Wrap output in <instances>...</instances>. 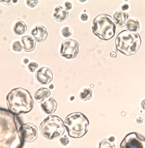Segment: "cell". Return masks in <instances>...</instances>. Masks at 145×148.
Wrapping results in <instances>:
<instances>
[{
	"mask_svg": "<svg viewBox=\"0 0 145 148\" xmlns=\"http://www.w3.org/2000/svg\"><path fill=\"white\" fill-rule=\"evenodd\" d=\"M6 98L9 110L14 114L27 113L33 108V98L27 89L22 88L12 89Z\"/></svg>",
	"mask_w": 145,
	"mask_h": 148,
	"instance_id": "1",
	"label": "cell"
},
{
	"mask_svg": "<svg viewBox=\"0 0 145 148\" xmlns=\"http://www.w3.org/2000/svg\"><path fill=\"white\" fill-rule=\"evenodd\" d=\"M116 49L125 56L134 55L138 52L141 45V39L137 33L123 30L116 39Z\"/></svg>",
	"mask_w": 145,
	"mask_h": 148,
	"instance_id": "2",
	"label": "cell"
},
{
	"mask_svg": "<svg viewBox=\"0 0 145 148\" xmlns=\"http://www.w3.org/2000/svg\"><path fill=\"white\" fill-rule=\"evenodd\" d=\"M64 124L70 137L79 138L87 133L90 122L84 114L80 112H76L67 115Z\"/></svg>",
	"mask_w": 145,
	"mask_h": 148,
	"instance_id": "3",
	"label": "cell"
},
{
	"mask_svg": "<svg viewBox=\"0 0 145 148\" xmlns=\"http://www.w3.org/2000/svg\"><path fill=\"white\" fill-rule=\"evenodd\" d=\"M116 26L111 16L101 14L96 16L93 22L92 30L99 38L108 40L112 38L116 33Z\"/></svg>",
	"mask_w": 145,
	"mask_h": 148,
	"instance_id": "4",
	"label": "cell"
},
{
	"mask_svg": "<svg viewBox=\"0 0 145 148\" xmlns=\"http://www.w3.org/2000/svg\"><path fill=\"white\" fill-rule=\"evenodd\" d=\"M39 130L44 138L49 140L58 138L65 132V126L62 119L57 116L49 115L40 123Z\"/></svg>",
	"mask_w": 145,
	"mask_h": 148,
	"instance_id": "5",
	"label": "cell"
},
{
	"mask_svg": "<svg viewBox=\"0 0 145 148\" xmlns=\"http://www.w3.org/2000/svg\"><path fill=\"white\" fill-rule=\"evenodd\" d=\"M18 134L21 140L26 143L34 141L38 136L37 126L31 123H25L20 127Z\"/></svg>",
	"mask_w": 145,
	"mask_h": 148,
	"instance_id": "6",
	"label": "cell"
},
{
	"mask_svg": "<svg viewBox=\"0 0 145 148\" xmlns=\"http://www.w3.org/2000/svg\"><path fill=\"white\" fill-rule=\"evenodd\" d=\"M79 52V44L76 40L68 39L62 42L60 53L63 57L73 59L77 56Z\"/></svg>",
	"mask_w": 145,
	"mask_h": 148,
	"instance_id": "7",
	"label": "cell"
},
{
	"mask_svg": "<svg viewBox=\"0 0 145 148\" xmlns=\"http://www.w3.org/2000/svg\"><path fill=\"white\" fill-rule=\"evenodd\" d=\"M120 148H145V138L136 132L128 134L121 142Z\"/></svg>",
	"mask_w": 145,
	"mask_h": 148,
	"instance_id": "8",
	"label": "cell"
},
{
	"mask_svg": "<svg viewBox=\"0 0 145 148\" xmlns=\"http://www.w3.org/2000/svg\"><path fill=\"white\" fill-rule=\"evenodd\" d=\"M35 78L37 82L41 84H48L53 80V74L48 68L42 67L37 71Z\"/></svg>",
	"mask_w": 145,
	"mask_h": 148,
	"instance_id": "9",
	"label": "cell"
},
{
	"mask_svg": "<svg viewBox=\"0 0 145 148\" xmlns=\"http://www.w3.org/2000/svg\"><path fill=\"white\" fill-rule=\"evenodd\" d=\"M31 35L37 42L41 43L46 40L48 34L45 27L42 25H37L31 31Z\"/></svg>",
	"mask_w": 145,
	"mask_h": 148,
	"instance_id": "10",
	"label": "cell"
},
{
	"mask_svg": "<svg viewBox=\"0 0 145 148\" xmlns=\"http://www.w3.org/2000/svg\"><path fill=\"white\" fill-rule=\"evenodd\" d=\"M57 106V103L52 97L48 98L41 105V107L44 112L48 114H54L56 111Z\"/></svg>",
	"mask_w": 145,
	"mask_h": 148,
	"instance_id": "11",
	"label": "cell"
},
{
	"mask_svg": "<svg viewBox=\"0 0 145 148\" xmlns=\"http://www.w3.org/2000/svg\"><path fill=\"white\" fill-rule=\"evenodd\" d=\"M113 18L117 26L122 27L126 25L127 21L129 17L127 12L119 10L113 14Z\"/></svg>",
	"mask_w": 145,
	"mask_h": 148,
	"instance_id": "12",
	"label": "cell"
},
{
	"mask_svg": "<svg viewBox=\"0 0 145 148\" xmlns=\"http://www.w3.org/2000/svg\"><path fill=\"white\" fill-rule=\"evenodd\" d=\"M68 11L60 6H58L55 8L54 10V18L58 22H63L65 21L68 17Z\"/></svg>",
	"mask_w": 145,
	"mask_h": 148,
	"instance_id": "13",
	"label": "cell"
},
{
	"mask_svg": "<svg viewBox=\"0 0 145 148\" xmlns=\"http://www.w3.org/2000/svg\"><path fill=\"white\" fill-rule=\"evenodd\" d=\"M51 95V92L47 88L42 87L35 92V99L37 102L43 103Z\"/></svg>",
	"mask_w": 145,
	"mask_h": 148,
	"instance_id": "14",
	"label": "cell"
},
{
	"mask_svg": "<svg viewBox=\"0 0 145 148\" xmlns=\"http://www.w3.org/2000/svg\"><path fill=\"white\" fill-rule=\"evenodd\" d=\"M21 41L23 45V49L26 52H31L35 49L36 42L30 36H27L22 37L21 38Z\"/></svg>",
	"mask_w": 145,
	"mask_h": 148,
	"instance_id": "15",
	"label": "cell"
},
{
	"mask_svg": "<svg viewBox=\"0 0 145 148\" xmlns=\"http://www.w3.org/2000/svg\"><path fill=\"white\" fill-rule=\"evenodd\" d=\"M27 29L26 24L22 21L16 22L13 27V31L15 35L20 36L25 33Z\"/></svg>",
	"mask_w": 145,
	"mask_h": 148,
	"instance_id": "16",
	"label": "cell"
},
{
	"mask_svg": "<svg viewBox=\"0 0 145 148\" xmlns=\"http://www.w3.org/2000/svg\"><path fill=\"white\" fill-rule=\"evenodd\" d=\"M126 28L131 32H137L140 29V24L136 19L129 18L126 23Z\"/></svg>",
	"mask_w": 145,
	"mask_h": 148,
	"instance_id": "17",
	"label": "cell"
},
{
	"mask_svg": "<svg viewBox=\"0 0 145 148\" xmlns=\"http://www.w3.org/2000/svg\"><path fill=\"white\" fill-rule=\"evenodd\" d=\"M93 97V92L89 88H84L80 92V97L81 100L84 101H89Z\"/></svg>",
	"mask_w": 145,
	"mask_h": 148,
	"instance_id": "18",
	"label": "cell"
},
{
	"mask_svg": "<svg viewBox=\"0 0 145 148\" xmlns=\"http://www.w3.org/2000/svg\"><path fill=\"white\" fill-rule=\"evenodd\" d=\"M98 148H116V147L113 143L109 140L104 139L100 142Z\"/></svg>",
	"mask_w": 145,
	"mask_h": 148,
	"instance_id": "19",
	"label": "cell"
},
{
	"mask_svg": "<svg viewBox=\"0 0 145 148\" xmlns=\"http://www.w3.org/2000/svg\"><path fill=\"white\" fill-rule=\"evenodd\" d=\"M12 49L16 52H20L22 51L23 46L19 41H15L12 45Z\"/></svg>",
	"mask_w": 145,
	"mask_h": 148,
	"instance_id": "20",
	"label": "cell"
},
{
	"mask_svg": "<svg viewBox=\"0 0 145 148\" xmlns=\"http://www.w3.org/2000/svg\"><path fill=\"white\" fill-rule=\"evenodd\" d=\"M62 35L65 38H68L72 35L71 30L70 28L67 27H64L62 30Z\"/></svg>",
	"mask_w": 145,
	"mask_h": 148,
	"instance_id": "21",
	"label": "cell"
},
{
	"mask_svg": "<svg viewBox=\"0 0 145 148\" xmlns=\"http://www.w3.org/2000/svg\"><path fill=\"white\" fill-rule=\"evenodd\" d=\"M38 67V65L37 63L35 62H31L28 66V69L31 73H34L35 69Z\"/></svg>",
	"mask_w": 145,
	"mask_h": 148,
	"instance_id": "22",
	"label": "cell"
},
{
	"mask_svg": "<svg viewBox=\"0 0 145 148\" xmlns=\"http://www.w3.org/2000/svg\"><path fill=\"white\" fill-rule=\"evenodd\" d=\"M59 142L62 146H67L70 143V140L67 137H64L60 138Z\"/></svg>",
	"mask_w": 145,
	"mask_h": 148,
	"instance_id": "23",
	"label": "cell"
},
{
	"mask_svg": "<svg viewBox=\"0 0 145 148\" xmlns=\"http://www.w3.org/2000/svg\"><path fill=\"white\" fill-rule=\"evenodd\" d=\"M38 2V1H37V0H34V1L29 0V1H27V4L28 6H29L30 8H34L37 6Z\"/></svg>",
	"mask_w": 145,
	"mask_h": 148,
	"instance_id": "24",
	"label": "cell"
},
{
	"mask_svg": "<svg viewBox=\"0 0 145 148\" xmlns=\"http://www.w3.org/2000/svg\"><path fill=\"white\" fill-rule=\"evenodd\" d=\"M65 6L67 10H71L72 8V4L70 2H66Z\"/></svg>",
	"mask_w": 145,
	"mask_h": 148,
	"instance_id": "25",
	"label": "cell"
},
{
	"mask_svg": "<svg viewBox=\"0 0 145 148\" xmlns=\"http://www.w3.org/2000/svg\"><path fill=\"white\" fill-rule=\"evenodd\" d=\"M88 18V16L86 13H83L81 15V19L82 21H87Z\"/></svg>",
	"mask_w": 145,
	"mask_h": 148,
	"instance_id": "26",
	"label": "cell"
},
{
	"mask_svg": "<svg viewBox=\"0 0 145 148\" xmlns=\"http://www.w3.org/2000/svg\"><path fill=\"white\" fill-rule=\"evenodd\" d=\"M0 2H1V3L3 4L7 5H10L12 3L11 1H0Z\"/></svg>",
	"mask_w": 145,
	"mask_h": 148,
	"instance_id": "27",
	"label": "cell"
},
{
	"mask_svg": "<svg viewBox=\"0 0 145 148\" xmlns=\"http://www.w3.org/2000/svg\"><path fill=\"white\" fill-rule=\"evenodd\" d=\"M141 107L143 110L145 111V99L143 100L141 102Z\"/></svg>",
	"mask_w": 145,
	"mask_h": 148,
	"instance_id": "28",
	"label": "cell"
},
{
	"mask_svg": "<svg viewBox=\"0 0 145 148\" xmlns=\"http://www.w3.org/2000/svg\"><path fill=\"white\" fill-rule=\"evenodd\" d=\"M117 53L116 52H112L110 53V56L111 57L113 58H116V57H117Z\"/></svg>",
	"mask_w": 145,
	"mask_h": 148,
	"instance_id": "29",
	"label": "cell"
},
{
	"mask_svg": "<svg viewBox=\"0 0 145 148\" xmlns=\"http://www.w3.org/2000/svg\"><path fill=\"white\" fill-rule=\"evenodd\" d=\"M136 122H137V123H139V124H140V123H142L143 122V119L141 117H139L136 120Z\"/></svg>",
	"mask_w": 145,
	"mask_h": 148,
	"instance_id": "30",
	"label": "cell"
},
{
	"mask_svg": "<svg viewBox=\"0 0 145 148\" xmlns=\"http://www.w3.org/2000/svg\"><path fill=\"white\" fill-rule=\"evenodd\" d=\"M122 10H127L129 8V6L128 4H125V5H123L122 7Z\"/></svg>",
	"mask_w": 145,
	"mask_h": 148,
	"instance_id": "31",
	"label": "cell"
},
{
	"mask_svg": "<svg viewBox=\"0 0 145 148\" xmlns=\"http://www.w3.org/2000/svg\"><path fill=\"white\" fill-rule=\"evenodd\" d=\"M109 140L110 141L112 142H113V141H114V140H115V138H114L113 136H112V137H110L109 138Z\"/></svg>",
	"mask_w": 145,
	"mask_h": 148,
	"instance_id": "32",
	"label": "cell"
}]
</instances>
